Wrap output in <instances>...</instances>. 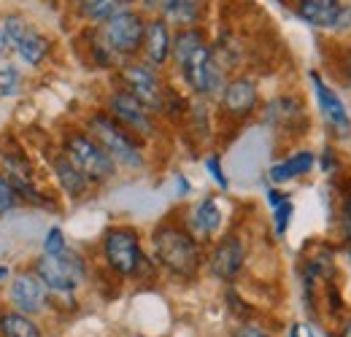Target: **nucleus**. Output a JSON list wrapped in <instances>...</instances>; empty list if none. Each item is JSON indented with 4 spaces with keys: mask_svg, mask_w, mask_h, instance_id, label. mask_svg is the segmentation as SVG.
I'll list each match as a JSON object with an SVG mask.
<instances>
[{
    "mask_svg": "<svg viewBox=\"0 0 351 337\" xmlns=\"http://www.w3.org/2000/svg\"><path fill=\"white\" fill-rule=\"evenodd\" d=\"M143 62L162 71L171 57H173V30L162 16L146 19V33H143V46H141Z\"/></svg>",
    "mask_w": 351,
    "mask_h": 337,
    "instance_id": "obj_15",
    "label": "nucleus"
},
{
    "mask_svg": "<svg viewBox=\"0 0 351 337\" xmlns=\"http://www.w3.org/2000/svg\"><path fill=\"white\" fill-rule=\"evenodd\" d=\"M146 33V19L135 8H122L106 22L97 25L92 36V54L97 68H114L125 65L141 54Z\"/></svg>",
    "mask_w": 351,
    "mask_h": 337,
    "instance_id": "obj_3",
    "label": "nucleus"
},
{
    "mask_svg": "<svg viewBox=\"0 0 351 337\" xmlns=\"http://www.w3.org/2000/svg\"><path fill=\"white\" fill-rule=\"evenodd\" d=\"M68 249V240H65V232L60 227H51L44 238V253H60Z\"/></svg>",
    "mask_w": 351,
    "mask_h": 337,
    "instance_id": "obj_28",
    "label": "nucleus"
},
{
    "mask_svg": "<svg viewBox=\"0 0 351 337\" xmlns=\"http://www.w3.org/2000/svg\"><path fill=\"white\" fill-rule=\"evenodd\" d=\"M311 84H313V97H316V108L324 127L332 132V138L346 140L351 138V114L343 103V97L327 84L316 71H311Z\"/></svg>",
    "mask_w": 351,
    "mask_h": 337,
    "instance_id": "obj_10",
    "label": "nucleus"
},
{
    "mask_svg": "<svg viewBox=\"0 0 351 337\" xmlns=\"http://www.w3.org/2000/svg\"><path fill=\"white\" fill-rule=\"evenodd\" d=\"M106 111H108L122 127H128L132 135H138L141 140L157 135V114H152L138 97H132L130 92L122 89V86H117V89L108 95Z\"/></svg>",
    "mask_w": 351,
    "mask_h": 337,
    "instance_id": "obj_9",
    "label": "nucleus"
},
{
    "mask_svg": "<svg viewBox=\"0 0 351 337\" xmlns=\"http://www.w3.org/2000/svg\"><path fill=\"white\" fill-rule=\"evenodd\" d=\"M152 259L178 281H195L203 270V246L184 221L165 219L152 232Z\"/></svg>",
    "mask_w": 351,
    "mask_h": 337,
    "instance_id": "obj_2",
    "label": "nucleus"
},
{
    "mask_svg": "<svg viewBox=\"0 0 351 337\" xmlns=\"http://www.w3.org/2000/svg\"><path fill=\"white\" fill-rule=\"evenodd\" d=\"M292 11L308 27L316 30H341V19L346 11L343 0H295Z\"/></svg>",
    "mask_w": 351,
    "mask_h": 337,
    "instance_id": "obj_16",
    "label": "nucleus"
},
{
    "mask_svg": "<svg viewBox=\"0 0 351 337\" xmlns=\"http://www.w3.org/2000/svg\"><path fill=\"white\" fill-rule=\"evenodd\" d=\"M176 184H178V195H181V197H186V195H189V189H192V186H189V181H186L184 175H178V178H176Z\"/></svg>",
    "mask_w": 351,
    "mask_h": 337,
    "instance_id": "obj_36",
    "label": "nucleus"
},
{
    "mask_svg": "<svg viewBox=\"0 0 351 337\" xmlns=\"http://www.w3.org/2000/svg\"><path fill=\"white\" fill-rule=\"evenodd\" d=\"M89 135L106 149V154L114 160L119 170H143L146 168V154L141 146V138L132 135L128 127H122L106 108L89 114L87 119Z\"/></svg>",
    "mask_w": 351,
    "mask_h": 337,
    "instance_id": "obj_4",
    "label": "nucleus"
},
{
    "mask_svg": "<svg viewBox=\"0 0 351 337\" xmlns=\"http://www.w3.org/2000/svg\"><path fill=\"white\" fill-rule=\"evenodd\" d=\"M176 71L186 89L200 100L219 97L227 84V71L219 65L214 46L208 43L200 27H184L173 33V57Z\"/></svg>",
    "mask_w": 351,
    "mask_h": 337,
    "instance_id": "obj_1",
    "label": "nucleus"
},
{
    "mask_svg": "<svg viewBox=\"0 0 351 337\" xmlns=\"http://www.w3.org/2000/svg\"><path fill=\"white\" fill-rule=\"evenodd\" d=\"M206 170H208V175L217 181V186H219V189H227V186H230V181H227V175H224V168H221L219 154L206 157Z\"/></svg>",
    "mask_w": 351,
    "mask_h": 337,
    "instance_id": "obj_29",
    "label": "nucleus"
},
{
    "mask_svg": "<svg viewBox=\"0 0 351 337\" xmlns=\"http://www.w3.org/2000/svg\"><path fill=\"white\" fill-rule=\"evenodd\" d=\"M8 278H11V270H8L5 264H0V284H3V281H8Z\"/></svg>",
    "mask_w": 351,
    "mask_h": 337,
    "instance_id": "obj_38",
    "label": "nucleus"
},
{
    "mask_svg": "<svg viewBox=\"0 0 351 337\" xmlns=\"http://www.w3.org/2000/svg\"><path fill=\"white\" fill-rule=\"evenodd\" d=\"M130 0H82V11L89 22H106L108 16H114L117 11L128 8Z\"/></svg>",
    "mask_w": 351,
    "mask_h": 337,
    "instance_id": "obj_24",
    "label": "nucleus"
},
{
    "mask_svg": "<svg viewBox=\"0 0 351 337\" xmlns=\"http://www.w3.org/2000/svg\"><path fill=\"white\" fill-rule=\"evenodd\" d=\"M100 251H103L106 267L125 281H135L149 270V256L141 246V235L132 227L106 229L100 240Z\"/></svg>",
    "mask_w": 351,
    "mask_h": 337,
    "instance_id": "obj_6",
    "label": "nucleus"
},
{
    "mask_svg": "<svg viewBox=\"0 0 351 337\" xmlns=\"http://www.w3.org/2000/svg\"><path fill=\"white\" fill-rule=\"evenodd\" d=\"M232 337H273L270 332H265L263 327H257V324H241L235 332H232Z\"/></svg>",
    "mask_w": 351,
    "mask_h": 337,
    "instance_id": "obj_32",
    "label": "nucleus"
},
{
    "mask_svg": "<svg viewBox=\"0 0 351 337\" xmlns=\"http://www.w3.org/2000/svg\"><path fill=\"white\" fill-rule=\"evenodd\" d=\"M341 162H335V154H332V149H324V154H322V160H319V168L324 170V173H335Z\"/></svg>",
    "mask_w": 351,
    "mask_h": 337,
    "instance_id": "obj_33",
    "label": "nucleus"
},
{
    "mask_svg": "<svg viewBox=\"0 0 351 337\" xmlns=\"http://www.w3.org/2000/svg\"><path fill=\"white\" fill-rule=\"evenodd\" d=\"M257 108H260V89H257L254 79H249V76L227 79L219 95L221 116H227L232 122H243V119L254 116Z\"/></svg>",
    "mask_w": 351,
    "mask_h": 337,
    "instance_id": "obj_12",
    "label": "nucleus"
},
{
    "mask_svg": "<svg viewBox=\"0 0 351 337\" xmlns=\"http://www.w3.org/2000/svg\"><path fill=\"white\" fill-rule=\"evenodd\" d=\"M49 168H51V173H54L57 186H60L71 200H84L89 192H92L89 178L73 165V160H71L62 149L54 151V154L49 157Z\"/></svg>",
    "mask_w": 351,
    "mask_h": 337,
    "instance_id": "obj_18",
    "label": "nucleus"
},
{
    "mask_svg": "<svg viewBox=\"0 0 351 337\" xmlns=\"http://www.w3.org/2000/svg\"><path fill=\"white\" fill-rule=\"evenodd\" d=\"M300 116H303V103L292 95L276 97L273 103L265 105V122L273 129H292Z\"/></svg>",
    "mask_w": 351,
    "mask_h": 337,
    "instance_id": "obj_21",
    "label": "nucleus"
},
{
    "mask_svg": "<svg viewBox=\"0 0 351 337\" xmlns=\"http://www.w3.org/2000/svg\"><path fill=\"white\" fill-rule=\"evenodd\" d=\"M14 51L19 54V60H22L25 65L38 68L46 57H49V51H51V41L46 38L41 30H36V27L27 25L25 33L19 36V41H16V49H14Z\"/></svg>",
    "mask_w": 351,
    "mask_h": 337,
    "instance_id": "obj_22",
    "label": "nucleus"
},
{
    "mask_svg": "<svg viewBox=\"0 0 351 337\" xmlns=\"http://www.w3.org/2000/svg\"><path fill=\"white\" fill-rule=\"evenodd\" d=\"M62 151L73 160V165L89 178L92 186H103L117 178V165L106 154V149L89 135L87 129H71L62 138Z\"/></svg>",
    "mask_w": 351,
    "mask_h": 337,
    "instance_id": "obj_7",
    "label": "nucleus"
},
{
    "mask_svg": "<svg viewBox=\"0 0 351 337\" xmlns=\"http://www.w3.org/2000/svg\"><path fill=\"white\" fill-rule=\"evenodd\" d=\"M117 79H119V86L128 89L132 97H138L152 114L162 116L165 114V100H168V92L171 86H165V82L160 79V71L146 65L143 60H130L125 65H119L117 71Z\"/></svg>",
    "mask_w": 351,
    "mask_h": 337,
    "instance_id": "obj_8",
    "label": "nucleus"
},
{
    "mask_svg": "<svg viewBox=\"0 0 351 337\" xmlns=\"http://www.w3.org/2000/svg\"><path fill=\"white\" fill-rule=\"evenodd\" d=\"M324 284H327V286H324V289H327V292H324V295H327V308H330L332 316H338V313L343 310V297H341V292H338V284H335L332 278L324 281Z\"/></svg>",
    "mask_w": 351,
    "mask_h": 337,
    "instance_id": "obj_30",
    "label": "nucleus"
},
{
    "mask_svg": "<svg viewBox=\"0 0 351 337\" xmlns=\"http://www.w3.org/2000/svg\"><path fill=\"white\" fill-rule=\"evenodd\" d=\"M135 3L141 5V11H154L160 5V0H135Z\"/></svg>",
    "mask_w": 351,
    "mask_h": 337,
    "instance_id": "obj_37",
    "label": "nucleus"
},
{
    "mask_svg": "<svg viewBox=\"0 0 351 337\" xmlns=\"http://www.w3.org/2000/svg\"><path fill=\"white\" fill-rule=\"evenodd\" d=\"M160 16L171 27H197V22L206 14V0H160Z\"/></svg>",
    "mask_w": 351,
    "mask_h": 337,
    "instance_id": "obj_20",
    "label": "nucleus"
},
{
    "mask_svg": "<svg viewBox=\"0 0 351 337\" xmlns=\"http://www.w3.org/2000/svg\"><path fill=\"white\" fill-rule=\"evenodd\" d=\"M19 203H22V200H19L16 189H14V184H11V181L5 178V173L0 170V219L8 216Z\"/></svg>",
    "mask_w": 351,
    "mask_h": 337,
    "instance_id": "obj_26",
    "label": "nucleus"
},
{
    "mask_svg": "<svg viewBox=\"0 0 351 337\" xmlns=\"http://www.w3.org/2000/svg\"><path fill=\"white\" fill-rule=\"evenodd\" d=\"M341 229H343V238H351V195L343 197V205H341Z\"/></svg>",
    "mask_w": 351,
    "mask_h": 337,
    "instance_id": "obj_31",
    "label": "nucleus"
},
{
    "mask_svg": "<svg viewBox=\"0 0 351 337\" xmlns=\"http://www.w3.org/2000/svg\"><path fill=\"white\" fill-rule=\"evenodd\" d=\"M8 305L19 313H27V316H41L49 310L51 305V295L44 286V281L38 278L36 270H22L11 278L8 284Z\"/></svg>",
    "mask_w": 351,
    "mask_h": 337,
    "instance_id": "obj_11",
    "label": "nucleus"
},
{
    "mask_svg": "<svg viewBox=\"0 0 351 337\" xmlns=\"http://www.w3.org/2000/svg\"><path fill=\"white\" fill-rule=\"evenodd\" d=\"M316 168V154L300 149V151H292L287 160L270 165L267 170V178L273 186H281V184H289V181H298V178H306L308 173H313Z\"/></svg>",
    "mask_w": 351,
    "mask_h": 337,
    "instance_id": "obj_19",
    "label": "nucleus"
},
{
    "mask_svg": "<svg viewBox=\"0 0 351 337\" xmlns=\"http://www.w3.org/2000/svg\"><path fill=\"white\" fill-rule=\"evenodd\" d=\"M273 211V229H276V238H284L289 224H292V216H295V203L292 197H284L278 205L270 208Z\"/></svg>",
    "mask_w": 351,
    "mask_h": 337,
    "instance_id": "obj_25",
    "label": "nucleus"
},
{
    "mask_svg": "<svg viewBox=\"0 0 351 337\" xmlns=\"http://www.w3.org/2000/svg\"><path fill=\"white\" fill-rule=\"evenodd\" d=\"M0 170L5 173V178L14 184L16 195L22 203L30 205H51L49 197L36 186V175H33V165L27 162V157L22 151H3L0 154Z\"/></svg>",
    "mask_w": 351,
    "mask_h": 337,
    "instance_id": "obj_14",
    "label": "nucleus"
},
{
    "mask_svg": "<svg viewBox=\"0 0 351 337\" xmlns=\"http://www.w3.org/2000/svg\"><path fill=\"white\" fill-rule=\"evenodd\" d=\"M22 86V76L16 68H0V97H14Z\"/></svg>",
    "mask_w": 351,
    "mask_h": 337,
    "instance_id": "obj_27",
    "label": "nucleus"
},
{
    "mask_svg": "<svg viewBox=\"0 0 351 337\" xmlns=\"http://www.w3.org/2000/svg\"><path fill=\"white\" fill-rule=\"evenodd\" d=\"M0 337H44L38 321L19 310H0Z\"/></svg>",
    "mask_w": 351,
    "mask_h": 337,
    "instance_id": "obj_23",
    "label": "nucleus"
},
{
    "mask_svg": "<svg viewBox=\"0 0 351 337\" xmlns=\"http://www.w3.org/2000/svg\"><path fill=\"white\" fill-rule=\"evenodd\" d=\"M33 270L38 273V278L44 281L51 297L60 299H73V295L84 286L89 275L87 259L79 251H73L71 246L60 253H44L36 259Z\"/></svg>",
    "mask_w": 351,
    "mask_h": 337,
    "instance_id": "obj_5",
    "label": "nucleus"
},
{
    "mask_svg": "<svg viewBox=\"0 0 351 337\" xmlns=\"http://www.w3.org/2000/svg\"><path fill=\"white\" fill-rule=\"evenodd\" d=\"M346 253H349V259H351V238L346 240Z\"/></svg>",
    "mask_w": 351,
    "mask_h": 337,
    "instance_id": "obj_39",
    "label": "nucleus"
},
{
    "mask_svg": "<svg viewBox=\"0 0 351 337\" xmlns=\"http://www.w3.org/2000/svg\"><path fill=\"white\" fill-rule=\"evenodd\" d=\"M341 76H343V84L351 89V51H349V57L343 60V68H341Z\"/></svg>",
    "mask_w": 351,
    "mask_h": 337,
    "instance_id": "obj_34",
    "label": "nucleus"
},
{
    "mask_svg": "<svg viewBox=\"0 0 351 337\" xmlns=\"http://www.w3.org/2000/svg\"><path fill=\"white\" fill-rule=\"evenodd\" d=\"M335 337H351V316L349 319H343L341 324H338V335Z\"/></svg>",
    "mask_w": 351,
    "mask_h": 337,
    "instance_id": "obj_35",
    "label": "nucleus"
},
{
    "mask_svg": "<svg viewBox=\"0 0 351 337\" xmlns=\"http://www.w3.org/2000/svg\"><path fill=\"white\" fill-rule=\"evenodd\" d=\"M184 224H186V229H189L200 243H206V240H211L214 235H219L221 224H224V213H221L219 200H217L214 195L197 200V203L186 211Z\"/></svg>",
    "mask_w": 351,
    "mask_h": 337,
    "instance_id": "obj_17",
    "label": "nucleus"
},
{
    "mask_svg": "<svg viewBox=\"0 0 351 337\" xmlns=\"http://www.w3.org/2000/svg\"><path fill=\"white\" fill-rule=\"evenodd\" d=\"M243 264H246V243H243L241 235H235V232L219 238V240L214 243L211 253H208V259H206L208 273H211L217 281H221V284H232V281L241 275Z\"/></svg>",
    "mask_w": 351,
    "mask_h": 337,
    "instance_id": "obj_13",
    "label": "nucleus"
}]
</instances>
